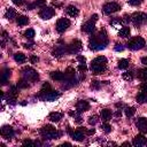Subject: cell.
<instances>
[{"mask_svg": "<svg viewBox=\"0 0 147 147\" xmlns=\"http://www.w3.org/2000/svg\"><path fill=\"white\" fill-rule=\"evenodd\" d=\"M16 87L17 88H28L29 87V83L26 79H20L17 83H16Z\"/></svg>", "mask_w": 147, "mask_h": 147, "instance_id": "obj_32", "label": "cell"}, {"mask_svg": "<svg viewBox=\"0 0 147 147\" xmlns=\"http://www.w3.org/2000/svg\"><path fill=\"white\" fill-rule=\"evenodd\" d=\"M40 134L44 139H47V140H52V139H59L62 134V132L57 131L54 126L52 125H45L40 129Z\"/></svg>", "mask_w": 147, "mask_h": 147, "instance_id": "obj_3", "label": "cell"}, {"mask_svg": "<svg viewBox=\"0 0 147 147\" xmlns=\"http://www.w3.org/2000/svg\"><path fill=\"white\" fill-rule=\"evenodd\" d=\"M67 53V46H57L55 47V49L53 51V55L55 57H61L62 55H64Z\"/></svg>", "mask_w": 147, "mask_h": 147, "instance_id": "obj_21", "label": "cell"}, {"mask_svg": "<svg viewBox=\"0 0 147 147\" xmlns=\"http://www.w3.org/2000/svg\"><path fill=\"white\" fill-rule=\"evenodd\" d=\"M94 132H95V130L94 129H91V130H84V133H86V134H88V136H91V134H94Z\"/></svg>", "mask_w": 147, "mask_h": 147, "instance_id": "obj_46", "label": "cell"}, {"mask_svg": "<svg viewBox=\"0 0 147 147\" xmlns=\"http://www.w3.org/2000/svg\"><path fill=\"white\" fill-rule=\"evenodd\" d=\"M119 9H121L119 3L115 2V1L107 2V3H105V5H103V7H102V11H103L106 15L114 14V13H116V11H117V10H119Z\"/></svg>", "mask_w": 147, "mask_h": 147, "instance_id": "obj_7", "label": "cell"}, {"mask_svg": "<svg viewBox=\"0 0 147 147\" xmlns=\"http://www.w3.org/2000/svg\"><path fill=\"white\" fill-rule=\"evenodd\" d=\"M70 136H71V138H72L75 141H83V140H84V137H85L84 132L80 131L79 129L76 130V131H74V132H70Z\"/></svg>", "mask_w": 147, "mask_h": 147, "instance_id": "obj_20", "label": "cell"}, {"mask_svg": "<svg viewBox=\"0 0 147 147\" xmlns=\"http://www.w3.org/2000/svg\"><path fill=\"white\" fill-rule=\"evenodd\" d=\"M38 61H39V59H38L37 56H34V55L30 56V62H31V63H37Z\"/></svg>", "mask_w": 147, "mask_h": 147, "instance_id": "obj_44", "label": "cell"}, {"mask_svg": "<svg viewBox=\"0 0 147 147\" xmlns=\"http://www.w3.org/2000/svg\"><path fill=\"white\" fill-rule=\"evenodd\" d=\"M145 45H146L145 39H144L142 37H139V36L131 38V39L129 40V42H127V47H129L130 49H132V51L141 49V48L145 47Z\"/></svg>", "mask_w": 147, "mask_h": 147, "instance_id": "obj_5", "label": "cell"}, {"mask_svg": "<svg viewBox=\"0 0 147 147\" xmlns=\"http://www.w3.org/2000/svg\"><path fill=\"white\" fill-rule=\"evenodd\" d=\"M61 118H62V114H61V113H57V111H52V113H49V115H48V119H49L51 122H54V123L60 122Z\"/></svg>", "mask_w": 147, "mask_h": 147, "instance_id": "obj_23", "label": "cell"}, {"mask_svg": "<svg viewBox=\"0 0 147 147\" xmlns=\"http://www.w3.org/2000/svg\"><path fill=\"white\" fill-rule=\"evenodd\" d=\"M55 15V10L52 7H42L39 11V16L42 20H49Z\"/></svg>", "mask_w": 147, "mask_h": 147, "instance_id": "obj_11", "label": "cell"}, {"mask_svg": "<svg viewBox=\"0 0 147 147\" xmlns=\"http://www.w3.org/2000/svg\"><path fill=\"white\" fill-rule=\"evenodd\" d=\"M14 60H15L17 63H24L25 60H26V56H25L23 53L18 52V53H15V54H14Z\"/></svg>", "mask_w": 147, "mask_h": 147, "instance_id": "obj_27", "label": "cell"}, {"mask_svg": "<svg viewBox=\"0 0 147 147\" xmlns=\"http://www.w3.org/2000/svg\"><path fill=\"white\" fill-rule=\"evenodd\" d=\"M65 11H67V14H68L69 16H71V17H76V16H78V14H79L78 8H77L76 6H74V5L68 6L67 9H65Z\"/></svg>", "mask_w": 147, "mask_h": 147, "instance_id": "obj_22", "label": "cell"}, {"mask_svg": "<svg viewBox=\"0 0 147 147\" xmlns=\"http://www.w3.org/2000/svg\"><path fill=\"white\" fill-rule=\"evenodd\" d=\"M34 5H36V7H44L46 5V0H37L34 2Z\"/></svg>", "mask_w": 147, "mask_h": 147, "instance_id": "obj_40", "label": "cell"}, {"mask_svg": "<svg viewBox=\"0 0 147 147\" xmlns=\"http://www.w3.org/2000/svg\"><path fill=\"white\" fill-rule=\"evenodd\" d=\"M147 20V16L145 13H141V11H138V13H133L132 16L130 17V21L136 25V26H140L142 24H145Z\"/></svg>", "mask_w": 147, "mask_h": 147, "instance_id": "obj_6", "label": "cell"}, {"mask_svg": "<svg viewBox=\"0 0 147 147\" xmlns=\"http://www.w3.org/2000/svg\"><path fill=\"white\" fill-rule=\"evenodd\" d=\"M111 116H113V114H111V111H110L109 109H102V110H101V118H102L105 122L109 121V119L111 118Z\"/></svg>", "mask_w": 147, "mask_h": 147, "instance_id": "obj_28", "label": "cell"}, {"mask_svg": "<svg viewBox=\"0 0 147 147\" xmlns=\"http://www.w3.org/2000/svg\"><path fill=\"white\" fill-rule=\"evenodd\" d=\"M17 94H18V91H17L16 86H11V88L8 91V94L6 96L7 102L10 103V105H15L16 103V99H17Z\"/></svg>", "mask_w": 147, "mask_h": 147, "instance_id": "obj_12", "label": "cell"}, {"mask_svg": "<svg viewBox=\"0 0 147 147\" xmlns=\"http://www.w3.org/2000/svg\"><path fill=\"white\" fill-rule=\"evenodd\" d=\"M136 125L138 127V130L141 132V133H145L147 132V119L145 117H140L137 119L136 122Z\"/></svg>", "mask_w": 147, "mask_h": 147, "instance_id": "obj_16", "label": "cell"}, {"mask_svg": "<svg viewBox=\"0 0 147 147\" xmlns=\"http://www.w3.org/2000/svg\"><path fill=\"white\" fill-rule=\"evenodd\" d=\"M0 136L3 137V138L7 139V140H10L11 137L14 136V130H13V127L9 126V125H3V126L0 129Z\"/></svg>", "mask_w": 147, "mask_h": 147, "instance_id": "obj_13", "label": "cell"}, {"mask_svg": "<svg viewBox=\"0 0 147 147\" xmlns=\"http://www.w3.org/2000/svg\"><path fill=\"white\" fill-rule=\"evenodd\" d=\"M22 144H23L24 146H28V145H30V146H32V145H34V142H33L32 140H29V139H28V140H24V141H23Z\"/></svg>", "mask_w": 147, "mask_h": 147, "instance_id": "obj_45", "label": "cell"}, {"mask_svg": "<svg viewBox=\"0 0 147 147\" xmlns=\"http://www.w3.org/2000/svg\"><path fill=\"white\" fill-rule=\"evenodd\" d=\"M107 45H108V38H107V33L105 30H101L98 34L91 37L88 41V46L93 51L105 49Z\"/></svg>", "mask_w": 147, "mask_h": 147, "instance_id": "obj_1", "label": "cell"}, {"mask_svg": "<svg viewBox=\"0 0 147 147\" xmlns=\"http://www.w3.org/2000/svg\"><path fill=\"white\" fill-rule=\"evenodd\" d=\"M61 96V93L59 91H54V90H51L48 93L45 94L44 96V100L46 101H55L56 99H59Z\"/></svg>", "mask_w": 147, "mask_h": 147, "instance_id": "obj_17", "label": "cell"}, {"mask_svg": "<svg viewBox=\"0 0 147 147\" xmlns=\"http://www.w3.org/2000/svg\"><path fill=\"white\" fill-rule=\"evenodd\" d=\"M77 60H78L80 63H85V57H84V56H80V55H78V56H77Z\"/></svg>", "mask_w": 147, "mask_h": 147, "instance_id": "obj_48", "label": "cell"}, {"mask_svg": "<svg viewBox=\"0 0 147 147\" xmlns=\"http://www.w3.org/2000/svg\"><path fill=\"white\" fill-rule=\"evenodd\" d=\"M130 28H127V26H124V28H122L121 30H119V32H118V36L121 37V38H127L129 36H130Z\"/></svg>", "mask_w": 147, "mask_h": 147, "instance_id": "obj_29", "label": "cell"}, {"mask_svg": "<svg viewBox=\"0 0 147 147\" xmlns=\"http://www.w3.org/2000/svg\"><path fill=\"white\" fill-rule=\"evenodd\" d=\"M101 129L106 132V133H109L110 131H111V126H110V124H108L107 122H105V123H102V125H101Z\"/></svg>", "mask_w": 147, "mask_h": 147, "instance_id": "obj_38", "label": "cell"}, {"mask_svg": "<svg viewBox=\"0 0 147 147\" xmlns=\"http://www.w3.org/2000/svg\"><path fill=\"white\" fill-rule=\"evenodd\" d=\"M137 102H139V103H144V102H146V99H147V95H146V91L145 90H142L138 95H137Z\"/></svg>", "mask_w": 147, "mask_h": 147, "instance_id": "obj_30", "label": "cell"}, {"mask_svg": "<svg viewBox=\"0 0 147 147\" xmlns=\"http://www.w3.org/2000/svg\"><path fill=\"white\" fill-rule=\"evenodd\" d=\"M61 146H71V144H69V142H64V144H62Z\"/></svg>", "mask_w": 147, "mask_h": 147, "instance_id": "obj_54", "label": "cell"}, {"mask_svg": "<svg viewBox=\"0 0 147 147\" xmlns=\"http://www.w3.org/2000/svg\"><path fill=\"white\" fill-rule=\"evenodd\" d=\"M24 37L28 38V39H32L34 37V30L33 29H28L25 32H24Z\"/></svg>", "mask_w": 147, "mask_h": 147, "instance_id": "obj_35", "label": "cell"}, {"mask_svg": "<svg viewBox=\"0 0 147 147\" xmlns=\"http://www.w3.org/2000/svg\"><path fill=\"white\" fill-rule=\"evenodd\" d=\"M24 47H25L26 49H28V48H29V49H32V48H33V44H24Z\"/></svg>", "mask_w": 147, "mask_h": 147, "instance_id": "obj_50", "label": "cell"}, {"mask_svg": "<svg viewBox=\"0 0 147 147\" xmlns=\"http://www.w3.org/2000/svg\"><path fill=\"white\" fill-rule=\"evenodd\" d=\"M52 90V87H51V85L48 84V83H44L42 84V86H41V90H40V93H39V96L41 98V99H44V96H45V94L46 93H48L49 91Z\"/></svg>", "mask_w": 147, "mask_h": 147, "instance_id": "obj_24", "label": "cell"}, {"mask_svg": "<svg viewBox=\"0 0 147 147\" xmlns=\"http://www.w3.org/2000/svg\"><path fill=\"white\" fill-rule=\"evenodd\" d=\"M11 75V70L10 69H3L0 71V85H6L9 77Z\"/></svg>", "mask_w": 147, "mask_h": 147, "instance_id": "obj_15", "label": "cell"}, {"mask_svg": "<svg viewBox=\"0 0 147 147\" xmlns=\"http://www.w3.org/2000/svg\"><path fill=\"white\" fill-rule=\"evenodd\" d=\"M33 8H36L34 2H33V3H29V5L26 6V9H28V10H31V9H33Z\"/></svg>", "mask_w": 147, "mask_h": 147, "instance_id": "obj_47", "label": "cell"}, {"mask_svg": "<svg viewBox=\"0 0 147 147\" xmlns=\"http://www.w3.org/2000/svg\"><path fill=\"white\" fill-rule=\"evenodd\" d=\"M114 49H115L116 52H122V51L124 49V47H123L121 44H116V45H115V47H114Z\"/></svg>", "mask_w": 147, "mask_h": 147, "instance_id": "obj_43", "label": "cell"}, {"mask_svg": "<svg viewBox=\"0 0 147 147\" xmlns=\"http://www.w3.org/2000/svg\"><path fill=\"white\" fill-rule=\"evenodd\" d=\"M146 142H147V139H146V137H145L144 134H138V136H136V137L133 138V141H132V144H133L136 147H144V146H146Z\"/></svg>", "mask_w": 147, "mask_h": 147, "instance_id": "obj_14", "label": "cell"}, {"mask_svg": "<svg viewBox=\"0 0 147 147\" xmlns=\"http://www.w3.org/2000/svg\"><path fill=\"white\" fill-rule=\"evenodd\" d=\"M123 78H124L125 80L131 82V80L133 79V74H132L131 71H125V72L123 74Z\"/></svg>", "mask_w": 147, "mask_h": 147, "instance_id": "obj_36", "label": "cell"}, {"mask_svg": "<svg viewBox=\"0 0 147 147\" xmlns=\"http://www.w3.org/2000/svg\"><path fill=\"white\" fill-rule=\"evenodd\" d=\"M116 116L119 117V116H121V111H116Z\"/></svg>", "mask_w": 147, "mask_h": 147, "instance_id": "obj_55", "label": "cell"}, {"mask_svg": "<svg viewBox=\"0 0 147 147\" xmlns=\"http://www.w3.org/2000/svg\"><path fill=\"white\" fill-rule=\"evenodd\" d=\"M136 114V108L134 107H126L125 108V115L127 117H132Z\"/></svg>", "mask_w": 147, "mask_h": 147, "instance_id": "obj_34", "label": "cell"}, {"mask_svg": "<svg viewBox=\"0 0 147 147\" xmlns=\"http://www.w3.org/2000/svg\"><path fill=\"white\" fill-rule=\"evenodd\" d=\"M2 98H3V92H2V91H0V101L2 100Z\"/></svg>", "mask_w": 147, "mask_h": 147, "instance_id": "obj_53", "label": "cell"}, {"mask_svg": "<svg viewBox=\"0 0 147 147\" xmlns=\"http://www.w3.org/2000/svg\"><path fill=\"white\" fill-rule=\"evenodd\" d=\"M106 64H107V59L105 56H98L94 60H92L90 64V70L94 75H101L106 70Z\"/></svg>", "mask_w": 147, "mask_h": 147, "instance_id": "obj_2", "label": "cell"}, {"mask_svg": "<svg viewBox=\"0 0 147 147\" xmlns=\"http://www.w3.org/2000/svg\"><path fill=\"white\" fill-rule=\"evenodd\" d=\"M78 70H79V71H82V72H85V71L87 70L86 64H85V63H80V64L78 65Z\"/></svg>", "mask_w": 147, "mask_h": 147, "instance_id": "obj_42", "label": "cell"}, {"mask_svg": "<svg viewBox=\"0 0 147 147\" xmlns=\"http://www.w3.org/2000/svg\"><path fill=\"white\" fill-rule=\"evenodd\" d=\"M123 146H130V142H123Z\"/></svg>", "mask_w": 147, "mask_h": 147, "instance_id": "obj_56", "label": "cell"}, {"mask_svg": "<svg viewBox=\"0 0 147 147\" xmlns=\"http://www.w3.org/2000/svg\"><path fill=\"white\" fill-rule=\"evenodd\" d=\"M90 108V103L85 100H79L77 103H76V110L77 113H84L86 110H88Z\"/></svg>", "mask_w": 147, "mask_h": 147, "instance_id": "obj_18", "label": "cell"}, {"mask_svg": "<svg viewBox=\"0 0 147 147\" xmlns=\"http://www.w3.org/2000/svg\"><path fill=\"white\" fill-rule=\"evenodd\" d=\"M49 75H51V78H52L53 80H57V82L64 80V72H62V71H60V70L52 71Z\"/></svg>", "mask_w": 147, "mask_h": 147, "instance_id": "obj_19", "label": "cell"}, {"mask_svg": "<svg viewBox=\"0 0 147 147\" xmlns=\"http://www.w3.org/2000/svg\"><path fill=\"white\" fill-rule=\"evenodd\" d=\"M21 75L28 82H37L39 79V74L31 67H24L21 70Z\"/></svg>", "mask_w": 147, "mask_h": 147, "instance_id": "obj_4", "label": "cell"}, {"mask_svg": "<svg viewBox=\"0 0 147 147\" xmlns=\"http://www.w3.org/2000/svg\"><path fill=\"white\" fill-rule=\"evenodd\" d=\"M69 26H70V21L68 18L62 17V18L57 20V22H56V31L59 33H63Z\"/></svg>", "mask_w": 147, "mask_h": 147, "instance_id": "obj_10", "label": "cell"}, {"mask_svg": "<svg viewBox=\"0 0 147 147\" xmlns=\"http://www.w3.org/2000/svg\"><path fill=\"white\" fill-rule=\"evenodd\" d=\"M82 49V42L78 39H75L74 41H71L68 46H67V53L70 54H76Z\"/></svg>", "mask_w": 147, "mask_h": 147, "instance_id": "obj_9", "label": "cell"}, {"mask_svg": "<svg viewBox=\"0 0 147 147\" xmlns=\"http://www.w3.org/2000/svg\"><path fill=\"white\" fill-rule=\"evenodd\" d=\"M96 20H98V15L94 14L87 22H85V23L83 24V26H82V31H84V32H86V33H92V32L94 31Z\"/></svg>", "mask_w": 147, "mask_h": 147, "instance_id": "obj_8", "label": "cell"}, {"mask_svg": "<svg viewBox=\"0 0 147 147\" xmlns=\"http://www.w3.org/2000/svg\"><path fill=\"white\" fill-rule=\"evenodd\" d=\"M15 5H17V6H21L22 3H23V0H11Z\"/></svg>", "mask_w": 147, "mask_h": 147, "instance_id": "obj_49", "label": "cell"}, {"mask_svg": "<svg viewBox=\"0 0 147 147\" xmlns=\"http://www.w3.org/2000/svg\"><path fill=\"white\" fill-rule=\"evenodd\" d=\"M146 75H147V70H146L145 68H142V69H139V70H138V77H139L142 82H145V80H146Z\"/></svg>", "mask_w": 147, "mask_h": 147, "instance_id": "obj_33", "label": "cell"}, {"mask_svg": "<svg viewBox=\"0 0 147 147\" xmlns=\"http://www.w3.org/2000/svg\"><path fill=\"white\" fill-rule=\"evenodd\" d=\"M141 62H142V64H147V57H142Z\"/></svg>", "mask_w": 147, "mask_h": 147, "instance_id": "obj_52", "label": "cell"}, {"mask_svg": "<svg viewBox=\"0 0 147 147\" xmlns=\"http://www.w3.org/2000/svg\"><path fill=\"white\" fill-rule=\"evenodd\" d=\"M100 86H101V82H99V80H92V83H91V88H93V90H99L100 88Z\"/></svg>", "mask_w": 147, "mask_h": 147, "instance_id": "obj_37", "label": "cell"}, {"mask_svg": "<svg viewBox=\"0 0 147 147\" xmlns=\"http://www.w3.org/2000/svg\"><path fill=\"white\" fill-rule=\"evenodd\" d=\"M5 17L7 18V20H14L15 17H16V11H15V9H13V8H7V10H6V13H5Z\"/></svg>", "mask_w": 147, "mask_h": 147, "instance_id": "obj_25", "label": "cell"}, {"mask_svg": "<svg viewBox=\"0 0 147 147\" xmlns=\"http://www.w3.org/2000/svg\"><path fill=\"white\" fill-rule=\"evenodd\" d=\"M98 116L96 115H93V116H90L88 117V123L91 124V125H94V124H96L98 123Z\"/></svg>", "mask_w": 147, "mask_h": 147, "instance_id": "obj_39", "label": "cell"}, {"mask_svg": "<svg viewBox=\"0 0 147 147\" xmlns=\"http://www.w3.org/2000/svg\"><path fill=\"white\" fill-rule=\"evenodd\" d=\"M16 23H17L20 26H24V25H26V24L29 23V18H28L26 16H24V15H20V16L16 18Z\"/></svg>", "mask_w": 147, "mask_h": 147, "instance_id": "obj_26", "label": "cell"}, {"mask_svg": "<svg viewBox=\"0 0 147 147\" xmlns=\"http://www.w3.org/2000/svg\"><path fill=\"white\" fill-rule=\"evenodd\" d=\"M124 22H130V16H127V15H125L124 16V20H123Z\"/></svg>", "mask_w": 147, "mask_h": 147, "instance_id": "obj_51", "label": "cell"}, {"mask_svg": "<svg viewBox=\"0 0 147 147\" xmlns=\"http://www.w3.org/2000/svg\"><path fill=\"white\" fill-rule=\"evenodd\" d=\"M144 0H129V3L132 6H139Z\"/></svg>", "mask_w": 147, "mask_h": 147, "instance_id": "obj_41", "label": "cell"}, {"mask_svg": "<svg viewBox=\"0 0 147 147\" xmlns=\"http://www.w3.org/2000/svg\"><path fill=\"white\" fill-rule=\"evenodd\" d=\"M129 64H130L129 60H126V59H121V60L118 61V63H117V67H118V69H126V68L129 67Z\"/></svg>", "mask_w": 147, "mask_h": 147, "instance_id": "obj_31", "label": "cell"}]
</instances>
